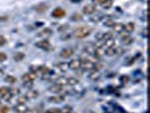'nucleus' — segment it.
I'll return each mask as SVG.
<instances>
[{
    "mask_svg": "<svg viewBox=\"0 0 150 113\" xmlns=\"http://www.w3.org/2000/svg\"><path fill=\"white\" fill-rule=\"evenodd\" d=\"M90 33H91V28L87 27V26H80V27H77L74 31V36L76 38L81 40V38H85L88 35H90Z\"/></svg>",
    "mask_w": 150,
    "mask_h": 113,
    "instance_id": "f257e3e1",
    "label": "nucleus"
},
{
    "mask_svg": "<svg viewBox=\"0 0 150 113\" xmlns=\"http://www.w3.org/2000/svg\"><path fill=\"white\" fill-rule=\"evenodd\" d=\"M35 46L41 50H44V51H50L52 49V45L49 42V40H41L35 43Z\"/></svg>",
    "mask_w": 150,
    "mask_h": 113,
    "instance_id": "f03ea898",
    "label": "nucleus"
},
{
    "mask_svg": "<svg viewBox=\"0 0 150 113\" xmlns=\"http://www.w3.org/2000/svg\"><path fill=\"white\" fill-rule=\"evenodd\" d=\"M81 61V66L80 68L85 70V71H91V70H94V67H95V63L93 62V61L88 60V59H80Z\"/></svg>",
    "mask_w": 150,
    "mask_h": 113,
    "instance_id": "7ed1b4c3",
    "label": "nucleus"
},
{
    "mask_svg": "<svg viewBox=\"0 0 150 113\" xmlns=\"http://www.w3.org/2000/svg\"><path fill=\"white\" fill-rule=\"evenodd\" d=\"M97 10H96V6L95 5H93V4H88V5H86L85 7L83 8V15H93V14H95Z\"/></svg>",
    "mask_w": 150,
    "mask_h": 113,
    "instance_id": "20e7f679",
    "label": "nucleus"
},
{
    "mask_svg": "<svg viewBox=\"0 0 150 113\" xmlns=\"http://www.w3.org/2000/svg\"><path fill=\"white\" fill-rule=\"evenodd\" d=\"M52 35V30L46 27V28H43L40 33H38V38H40L41 40H47L49 36Z\"/></svg>",
    "mask_w": 150,
    "mask_h": 113,
    "instance_id": "39448f33",
    "label": "nucleus"
},
{
    "mask_svg": "<svg viewBox=\"0 0 150 113\" xmlns=\"http://www.w3.org/2000/svg\"><path fill=\"white\" fill-rule=\"evenodd\" d=\"M72 54H74V49L72 48H64L60 52V57L63 59H68V58L72 57Z\"/></svg>",
    "mask_w": 150,
    "mask_h": 113,
    "instance_id": "423d86ee",
    "label": "nucleus"
},
{
    "mask_svg": "<svg viewBox=\"0 0 150 113\" xmlns=\"http://www.w3.org/2000/svg\"><path fill=\"white\" fill-rule=\"evenodd\" d=\"M36 77L38 75L36 74H34V72H27V74H24L22 76V80L25 83V82H34L35 79H36Z\"/></svg>",
    "mask_w": 150,
    "mask_h": 113,
    "instance_id": "0eeeda50",
    "label": "nucleus"
},
{
    "mask_svg": "<svg viewBox=\"0 0 150 113\" xmlns=\"http://www.w3.org/2000/svg\"><path fill=\"white\" fill-rule=\"evenodd\" d=\"M68 65H69V69H71V70H78V69H80L81 61H80V59H74V60L70 61Z\"/></svg>",
    "mask_w": 150,
    "mask_h": 113,
    "instance_id": "6e6552de",
    "label": "nucleus"
},
{
    "mask_svg": "<svg viewBox=\"0 0 150 113\" xmlns=\"http://www.w3.org/2000/svg\"><path fill=\"white\" fill-rule=\"evenodd\" d=\"M83 51L87 52L90 55H95V52H96V45L93 44V43H87L83 48Z\"/></svg>",
    "mask_w": 150,
    "mask_h": 113,
    "instance_id": "1a4fd4ad",
    "label": "nucleus"
},
{
    "mask_svg": "<svg viewBox=\"0 0 150 113\" xmlns=\"http://www.w3.org/2000/svg\"><path fill=\"white\" fill-rule=\"evenodd\" d=\"M54 84L59 85V86H61V87L68 86V78L67 77H64V76H60V77H58V78L54 80Z\"/></svg>",
    "mask_w": 150,
    "mask_h": 113,
    "instance_id": "9d476101",
    "label": "nucleus"
},
{
    "mask_svg": "<svg viewBox=\"0 0 150 113\" xmlns=\"http://www.w3.org/2000/svg\"><path fill=\"white\" fill-rule=\"evenodd\" d=\"M14 109H15V111L17 113H25L28 110V107L25 103H18V104H16Z\"/></svg>",
    "mask_w": 150,
    "mask_h": 113,
    "instance_id": "9b49d317",
    "label": "nucleus"
},
{
    "mask_svg": "<svg viewBox=\"0 0 150 113\" xmlns=\"http://www.w3.org/2000/svg\"><path fill=\"white\" fill-rule=\"evenodd\" d=\"M64 15H66V11L62 8H55L52 11V16L54 18H61V17H63Z\"/></svg>",
    "mask_w": 150,
    "mask_h": 113,
    "instance_id": "f8f14e48",
    "label": "nucleus"
},
{
    "mask_svg": "<svg viewBox=\"0 0 150 113\" xmlns=\"http://www.w3.org/2000/svg\"><path fill=\"white\" fill-rule=\"evenodd\" d=\"M97 38L99 41L104 42V41H107L110 38H113V33L112 32H106V33H103V34H98Z\"/></svg>",
    "mask_w": 150,
    "mask_h": 113,
    "instance_id": "ddd939ff",
    "label": "nucleus"
},
{
    "mask_svg": "<svg viewBox=\"0 0 150 113\" xmlns=\"http://www.w3.org/2000/svg\"><path fill=\"white\" fill-rule=\"evenodd\" d=\"M47 101L49 102H51V103H61V102H63L64 101V96L63 95H55V96H51V97L47 98Z\"/></svg>",
    "mask_w": 150,
    "mask_h": 113,
    "instance_id": "4468645a",
    "label": "nucleus"
},
{
    "mask_svg": "<svg viewBox=\"0 0 150 113\" xmlns=\"http://www.w3.org/2000/svg\"><path fill=\"white\" fill-rule=\"evenodd\" d=\"M121 42L124 45H130L133 42V38H132V36H130L129 34H124V35L121 36Z\"/></svg>",
    "mask_w": 150,
    "mask_h": 113,
    "instance_id": "2eb2a0df",
    "label": "nucleus"
},
{
    "mask_svg": "<svg viewBox=\"0 0 150 113\" xmlns=\"http://www.w3.org/2000/svg\"><path fill=\"white\" fill-rule=\"evenodd\" d=\"M88 78H89L90 80L96 82V80H98L100 78V72L97 71V70H91L89 72V75H88Z\"/></svg>",
    "mask_w": 150,
    "mask_h": 113,
    "instance_id": "dca6fc26",
    "label": "nucleus"
},
{
    "mask_svg": "<svg viewBox=\"0 0 150 113\" xmlns=\"http://www.w3.org/2000/svg\"><path fill=\"white\" fill-rule=\"evenodd\" d=\"M62 90H63V87H61V86L57 85V84H53V85H51V86L49 87V90H50L51 93H54V94H59V93L62 92Z\"/></svg>",
    "mask_w": 150,
    "mask_h": 113,
    "instance_id": "f3484780",
    "label": "nucleus"
},
{
    "mask_svg": "<svg viewBox=\"0 0 150 113\" xmlns=\"http://www.w3.org/2000/svg\"><path fill=\"white\" fill-rule=\"evenodd\" d=\"M55 67L58 68L60 71H62V72H66L69 69V65H68L67 62H59V63L55 65Z\"/></svg>",
    "mask_w": 150,
    "mask_h": 113,
    "instance_id": "a211bd4d",
    "label": "nucleus"
},
{
    "mask_svg": "<svg viewBox=\"0 0 150 113\" xmlns=\"http://www.w3.org/2000/svg\"><path fill=\"white\" fill-rule=\"evenodd\" d=\"M25 96L27 97V99H33V98H36L38 96V92L35 90H28L26 94H25Z\"/></svg>",
    "mask_w": 150,
    "mask_h": 113,
    "instance_id": "6ab92c4d",
    "label": "nucleus"
},
{
    "mask_svg": "<svg viewBox=\"0 0 150 113\" xmlns=\"http://www.w3.org/2000/svg\"><path fill=\"white\" fill-rule=\"evenodd\" d=\"M113 30H114L115 33H122L124 31V25L122 23H115L113 25Z\"/></svg>",
    "mask_w": 150,
    "mask_h": 113,
    "instance_id": "aec40b11",
    "label": "nucleus"
},
{
    "mask_svg": "<svg viewBox=\"0 0 150 113\" xmlns=\"http://www.w3.org/2000/svg\"><path fill=\"white\" fill-rule=\"evenodd\" d=\"M134 23L130 22V23H127L125 25H124V31L127 32V33H132L133 31H134Z\"/></svg>",
    "mask_w": 150,
    "mask_h": 113,
    "instance_id": "412c9836",
    "label": "nucleus"
},
{
    "mask_svg": "<svg viewBox=\"0 0 150 113\" xmlns=\"http://www.w3.org/2000/svg\"><path fill=\"white\" fill-rule=\"evenodd\" d=\"M102 18H103V15H102V14H97V13H95V14H93L91 17H90V22L98 23L99 21H102Z\"/></svg>",
    "mask_w": 150,
    "mask_h": 113,
    "instance_id": "4be33fe9",
    "label": "nucleus"
},
{
    "mask_svg": "<svg viewBox=\"0 0 150 113\" xmlns=\"http://www.w3.org/2000/svg\"><path fill=\"white\" fill-rule=\"evenodd\" d=\"M105 55H107V57H114V55H116V52H115V46H112V48H106Z\"/></svg>",
    "mask_w": 150,
    "mask_h": 113,
    "instance_id": "5701e85b",
    "label": "nucleus"
},
{
    "mask_svg": "<svg viewBox=\"0 0 150 113\" xmlns=\"http://www.w3.org/2000/svg\"><path fill=\"white\" fill-rule=\"evenodd\" d=\"M105 48H112V46H115V40L114 38H110V40H107V41H104V42H102Z\"/></svg>",
    "mask_w": 150,
    "mask_h": 113,
    "instance_id": "b1692460",
    "label": "nucleus"
},
{
    "mask_svg": "<svg viewBox=\"0 0 150 113\" xmlns=\"http://www.w3.org/2000/svg\"><path fill=\"white\" fill-rule=\"evenodd\" d=\"M68 85L69 86H77V85H79V80L75 77H69L68 78Z\"/></svg>",
    "mask_w": 150,
    "mask_h": 113,
    "instance_id": "393cba45",
    "label": "nucleus"
},
{
    "mask_svg": "<svg viewBox=\"0 0 150 113\" xmlns=\"http://www.w3.org/2000/svg\"><path fill=\"white\" fill-rule=\"evenodd\" d=\"M25 59V53L23 52H16L15 54H14V60L15 61H22Z\"/></svg>",
    "mask_w": 150,
    "mask_h": 113,
    "instance_id": "a878e982",
    "label": "nucleus"
},
{
    "mask_svg": "<svg viewBox=\"0 0 150 113\" xmlns=\"http://www.w3.org/2000/svg\"><path fill=\"white\" fill-rule=\"evenodd\" d=\"M74 109L71 105H64L62 109H60V113H72Z\"/></svg>",
    "mask_w": 150,
    "mask_h": 113,
    "instance_id": "bb28decb",
    "label": "nucleus"
},
{
    "mask_svg": "<svg viewBox=\"0 0 150 113\" xmlns=\"http://www.w3.org/2000/svg\"><path fill=\"white\" fill-rule=\"evenodd\" d=\"M71 21L72 22H81L83 21V15L76 13V14H74V15L71 16Z\"/></svg>",
    "mask_w": 150,
    "mask_h": 113,
    "instance_id": "cd10ccee",
    "label": "nucleus"
},
{
    "mask_svg": "<svg viewBox=\"0 0 150 113\" xmlns=\"http://www.w3.org/2000/svg\"><path fill=\"white\" fill-rule=\"evenodd\" d=\"M112 5H113V0H105L104 4L102 5V7L104 8V9H110V8L112 7Z\"/></svg>",
    "mask_w": 150,
    "mask_h": 113,
    "instance_id": "c85d7f7f",
    "label": "nucleus"
},
{
    "mask_svg": "<svg viewBox=\"0 0 150 113\" xmlns=\"http://www.w3.org/2000/svg\"><path fill=\"white\" fill-rule=\"evenodd\" d=\"M34 9H35L36 11H38V13H44L45 10L47 9V6H46V5H40V6H36Z\"/></svg>",
    "mask_w": 150,
    "mask_h": 113,
    "instance_id": "c756f323",
    "label": "nucleus"
},
{
    "mask_svg": "<svg viewBox=\"0 0 150 113\" xmlns=\"http://www.w3.org/2000/svg\"><path fill=\"white\" fill-rule=\"evenodd\" d=\"M9 92V88L8 87H0V98H4L5 95Z\"/></svg>",
    "mask_w": 150,
    "mask_h": 113,
    "instance_id": "7c9ffc66",
    "label": "nucleus"
},
{
    "mask_svg": "<svg viewBox=\"0 0 150 113\" xmlns=\"http://www.w3.org/2000/svg\"><path fill=\"white\" fill-rule=\"evenodd\" d=\"M115 23H114V21L113 19H111V18H108V19H106L105 22H104V25H105L106 27H113V25H114Z\"/></svg>",
    "mask_w": 150,
    "mask_h": 113,
    "instance_id": "2f4dec72",
    "label": "nucleus"
},
{
    "mask_svg": "<svg viewBox=\"0 0 150 113\" xmlns=\"http://www.w3.org/2000/svg\"><path fill=\"white\" fill-rule=\"evenodd\" d=\"M6 82L9 84H15L16 78L15 77H13V76H7V77H6Z\"/></svg>",
    "mask_w": 150,
    "mask_h": 113,
    "instance_id": "473e14b6",
    "label": "nucleus"
},
{
    "mask_svg": "<svg viewBox=\"0 0 150 113\" xmlns=\"http://www.w3.org/2000/svg\"><path fill=\"white\" fill-rule=\"evenodd\" d=\"M46 113H60V109H57V107H52V109H49Z\"/></svg>",
    "mask_w": 150,
    "mask_h": 113,
    "instance_id": "72a5a7b5",
    "label": "nucleus"
},
{
    "mask_svg": "<svg viewBox=\"0 0 150 113\" xmlns=\"http://www.w3.org/2000/svg\"><path fill=\"white\" fill-rule=\"evenodd\" d=\"M28 99H27V97L25 96V95H23V96H19L18 97V103H26Z\"/></svg>",
    "mask_w": 150,
    "mask_h": 113,
    "instance_id": "f704fd0d",
    "label": "nucleus"
},
{
    "mask_svg": "<svg viewBox=\"0 0 150 113\" xmlns=\"http://www.w3.org/2000/svg\"><path fill=\"white\" fill-rule=\"evenodd\" d=\"M5 60H7V54L4 52H0V62H4Z\"/></svg>",
    "mask_w": 150,
    "mask_h": 113,
    "instance_id": "c9c22d12",
    "label": "nucleus"
},
{
    "mask_svg": "<svg viewBox=\"0 0 150 113\" xmlns=\"http://www.w3.org/2000/svg\"><path fill=\"white\" fill-rule=\"evenodd\" d=\"M91 1H93V5H95V6H96V5H100V6H102L105 0H91Z\"/></svg>",
    "mask_w": 150,
    "mask_h": 113,
    "instance_id": "e433bc0d",
    "label": "nucleus"
},
{
    "mask_svg": "<svg viewBox=\"0 0 150 113\" xmlns=\"http://www.w3.org/2000/svg\"><path fill=\"white\" fill-rule=\"evenodd\" d=\"M120 80L123 84H127L129 82V77H128V76H122V77L120 78Z\"/></svg>",
    "mask_w": 150,
    "mask_h": 113,
    "instance_id": "4c0bfd02",
    "label": "nucleus"
},
{
    "mask_svg": "<svg viewBox=\"0 0 150 113\" xmlns=\"http://www.w3.org/2000/svg\"><path fill=\"white\" fill-rule=\"evenodd\" d=\"M8 111H9V107L8 106H1L0 107V112L1 113H8Z\"/></svg>",
    "mask_w": 150,
    "mask_h": 113,
    "instance_id": "58836bf2",
    "label": "nucleus"
},
{
    "mask_svg": "<svg viewBox=\"0 0 150 113\" xmlns=\"http://www.w3.org/2000/svg\"><path fill=\"white\" fill-rule=\"evenodd\" d=\"M5 44H6V38H5V36L0 35V46H2Z\"/></svg>",
    "mask_w": 150,
    "mask_h": 113,
    "instance_id": "ea45409f",
    "label": "nucleus"
},
{
    "mask_svg": "<svg viewBox=\"0 0 150 113\" xmlns=\"http://www.w3.org/2000/svg\"><path fill=\"white\" fill-rule=\"evenodd\" d=\"M24 86H25V87H27V88L33 87V82H25V83H24Z\"/></svg>",
    "mask_w": 150,
    "mask_h": 113,
    "instance_id": "a19ab883",
    "label": "nucleus"
},
{
    "mask_svg": "<svg viewBox=\"0 0 150 113\" xmlns=\"http://www.w3.org/2000/svg\"><path fill=\"white\" fill-rule=\"evenodd\" d=\"M147 32H148V28L146 27V28H143V32H142V36L144 38H147Z\"/></svg>",
    "mask_w": 150,
    "mask_h": 113,
    "instance_id": "79ce46f5",
    "label": "nucleus"
},
{
    "mask_svg": "<svg viewBox=\"0 0 150 113\" xmlns=\"http://www.w3.org/2000/svg\"><path fill=\"white\" fill-rule=\"evenodd\" d=\"M71 38V35L70 34H67V35H64L63 38H62V40H68V38Z\"/></svg>",
    "mask_w": 150,
    "mask_h": 113,
    "instance_id": "37998d69",
    "label": "nucleus"
},
{
    "mask_svg": "<svg viewBox=\"0 0 150 113\" xmlns=\"http://www.w3.org/2000/svg\"><path fill=\"white\" fill-rule=\"evenodd\" d=\"M4 75H5V70L0 68V77H1V76H4Z\"/></svg>",
    "mask_w": 150,
    "mask_h": 113,
    "instance_id": "c03bdc74",
    "label": "nucleus"
},
{
    "mask_svg": "<svg viewBox=\"0 0 150 113\" xmlns=\"http://www.w3.org/2000/svg\"><path fill=\"white\" fill-rule=\"evenodd\" d=\"M72 2H75V4H79V1H81V0H71Z\"/></svg>",
    "mask_w": 150,
    "mask_h": 113,
    "instance_id": "a18cd8bd",
    "label": "nucleus"
},
{
    "mask_svg": "<svg viewBox=\"0 0 150 113\" xmlns=\"http://www.w3.org/2000/svg\"><path fill=\"white\" fill-rule=\"evenodd\" d=\"M87 113H95V112H94V111H88Z\"/></svg>",
    "mask_w": 150,
    "mask_h": 113,
    "instance_id": "49530a36",
    "label": "nucleus"
},
{
    "mask_svg": "<svg viewBox=\"0 0 150 113\" xmlns=\"http://www.w3.org/2000/svg\"><path fill=\"white\" fill-rule=\"evenodd\" d=\"M142 2L143 4H146V2H147V0H142Z\"/></svg>",
    "mask_w": 150,
    "mask_h": 113,
    "instance_id": "de8ad7c7",
    "label": "nucleus"
}]
</instances>
